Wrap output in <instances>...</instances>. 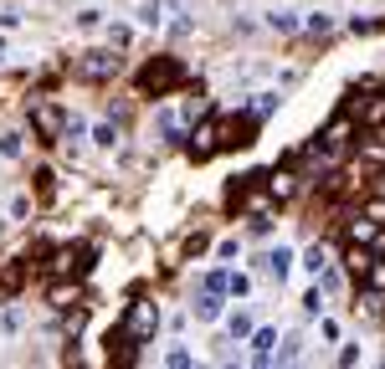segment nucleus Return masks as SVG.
I'll return each instance as SVG.
<instances>
[{
  "label": "nucleus",
  "mask_w": 385,
  "mask_h": 369,
  "mask_svg": "<svg viewBox=\"0 0 385 369\" xmlns=\"http://www.w3.org/2000/svg\"><path fill=\"white\" fill-rule=\"evenodd\" d=\"M185 82H190V67H185L180 57H155V62H144V67H139L134 88L160 98V93H175V88H185Z\"/></svg>",
  "instance_id": "f257e3e1"
},
{
  "label": "nucleus",
  "mask_w": 385,
  "mask_h": 369,
  "mask_svg": "<svg viewBox=\"0 0 385 369\" xmlns=\"http://www.w3.org/2000/svg\"><path fill=\"white\" fill-rule=\"evenodd\" d=\"M31 128H36V139H41V144H57L62 134H67V113H62L57 103L41 98V103H31Z\"/></svg>",
  "instance_id": "f03ea898"
},
{
  "label": "nucleus",
  "mask_w": 385,
  "mask_h": 369,
  "mask_svg": "<svg viewBox=\"0 0 385 369\" xmlns=\"http://www.w3.org/2000/svg\"><path fill=\"white\" fill-rule=\"evenodd\" d=\"M355 128H359V118L355 113H339V118H329V128L318 134V154H339L350 139H355Z\"/></svg>",
  "instance_id": "7ed1b4c3"
},
{
  "label": "nucleus",
  "mask_w": 385,
  "mask_h": 369,
  "mask_svg": "<svg viewBox=\"0 0 385 369\" xmlns=\"http://www.w3.org/2000/svg\"><path fill=\"white\" fill-rule=\"evenodd\" d=\"M118 72V47L108 52H88V57H77V77H88V82H108Z\"/></svg>",
  "instance_id": "20e7f679"
},
{
  "label": "nucleus",
  "mask_w": 385,
  "mask_h": 369,
  "mask_svg": "<svg viewBox=\"0 0 385 369\" xmlns=\"http://www.w3.org/2000/svg\"><path fill=\"white\" fill-rule=\"evenodd\" d=\"M155 329H160V308H155V302H134V308H128L123 334L134 339V344H144V339H155Z\"/></svg>",
  "instance_id": "39448f33"
},
{
  "label": "nucleus",
  "mask_w": 385,
  "mask_h": 369,
  "mask_svg": "<svg viewBox=\"0 0 385 369\" xmlns=\"http://www.w3.org/2000/svg\"><path fill=\"white\" fill-rule=\"evenodd\" d=\"M190 154H196V159H211V154H216V149H221V123L216 118H206L201 128H190Z\"/></svg>",
  "instance_id": "423d86ee"
},
{
  "label": "nucleus",
  "mask_w": 385,
  "mask_h": 369,
  "mask_svg": "<svg viewBox=\"0 0 385 369\" xmlns=\"http://www.w3.org/2000/svg\"><path fill=\"white\" fill-rule=\"evenodd\" d=\"M88 262H93L88 246H62V251L52 256V272H62V277H82V272H88Z\"/></svg>",
  "instance_id": "0eeeda50"
},
{
  "label": "nucleus",
  "mask_w": 385,
  "mask_h": 369,
  "mask_svg": "<svg viewBox=\"0 0 385 369\" xmlns=\"http://www.w3.org/2000/svg\"><path fill=\"white\" fill-rule=\"evenodd\" d=\"M221 123V149H247V139H252V118H216Z\"/></svg>",
  "instance_id": "6e6552de"
},
{
  "label": "nucleus",
  "mask_w": 385,
  "mask_h": 369,
  "mask_svg": "<svg viewBox=\"0 0 385 369\" xmlns=\"http://www.w3.org/2000/svg\"><path fill=\"white\" fill-rule=\"evenodd\" d=\"M355 118H359V128H385V93H370L355 108Z\"/></svg>",
  "instance_id": "1a4fd4ad"
},
{
  "label": "nucleus",
  "mask_w": 385,
  "mask_h": 369,
  "mask_svg": "<svg viewBox=\"0 0 385 369\" xmlns=\"http://www.w3.org/2000/svg\"><path fill=\"white\" fill-rule=\"evenodd\" d=\"M21 282H26V267H21V262H0V302L16 297Z\"/></svg>",
  "instance_id": "9d476101"
},
{
  "label": "nucleus",
  "mask_w": 385,
  "mask_h": 369,
  "mask_svg": "<svg viewBox=\"0 0 385 369\" xmlns=\"http://www.w3.org/2000/svg\"><path fill=\"white\" fill-rule=\"evenodd\" d=\"M293 190H298V175H293V169H272V175H267V195H272V200H288Z\"/></svg>",
  "instance_id": "9b49d317"
},
{
  "label": "nucleus",
  "mask_w": 385,
  "mask_h": 369,
  "mask_svg": "<svg viewBox=\"0 0 385 369\" xmlns=\"http://www.w3.org/2000/svg\"><path fill=\"white\" fill-rule=\"evenodd\" d=\"M196 318H201V323H216V318H221V293H216V288H201V297H196Z\"/></svg>",
  "instance_id": "f8f14e48"
},
{
  "label": "nucleus",
  "mask_w": 385,
  "mask_h": 369,
  "mask_svg": "<svg viewBox=\"0 0 385 369\" xmlns=\"http://www.w3.org/2000/svg\"><path fill=\"white\" fill-rule=\"evenodd\" d=\"M272 344H277V329H257L252 334V359L257 364H272Z\"/></svg>",
  "instance_id": "ddd939ff"
},
{
  "label": "nucleus",
  "mask_w": 385,
  "mask_h": 369,
  "mask_svg": "<svg viewBox=\"0 0 385 369\" xmlns=\"http://www.w3.org/2000/svg\"><path fill=\"white\" fill-rule=\"evenodd\" d=\"M47 302H52V308H72V302H77V282H52Z\"/></svg>",
  "instance_id": "4468645a"
},
{
  "label": "nucleus",
  "mask_w": 385,
  "mask_h": 369,
  "mask_svg": "<svg viewBox=\"0 0 385 369\" xmlns=\"http://www.w3.org/2000/svg\"><path fill=\"white\" fill-rule=\"evenodd\" d=\"M370 262H375V251H365V242H359V246H355V251L345 256V267H350V272H355L359 282H365V272H370Z\"/></svg>",
  "instance_id": "2eb2a0df"
},
{
  "label": "nucleus",
  "mask_w": 385,
  "mask_h": 369,
  "mask_svg": "<svg viewBox=\"0 0 385 369\" xmlns=\"http://www.w3.org/2000/svg\"><path fill=\"white\" fill-rule=\"evenodd\" d=\"M262 267H267V272H272L277 282H283V277H288V267H293V251H288V246H277V251H267V262H262Z\"/></svg>",
  "instance_id": "dca6fc26"
},
{
  "label": "nucleus",
  "mask_w": 385,
  "mask_h": 369,
  "mask_svg": "<svg viewBox=\"0 0 385 369\" xmlns=\"http://www.w3.org/2000/svg\"><path fill=\"white\" fill-rule=\"evenodd\" d=\"M226 334H231V339H252V334H257V329H252V313H247V308H237V313L226 318Z\"/></svg>",
  "instance_id": "f3484780"
},
{
  "label": "nucleus",
  "mask_w": 385,
  "mask_h": 369,
  "mask_svg": "<svg viewBox=\"0 0 385 369\" xmlns=\"http://www.w3.org/2000/svg\"><path fill=\"white\" fill-rule=\"evenodd\" d=\"M350 236H355V242H375V221H370L365 210H359L355 221H350Z\"/></svg>",
  "instance_id": "a211bd4d"
},
{
  "label": "nucleus",
  "mask_w": 385,
  "mask_h": 369,
  "mask_svg": "<svg viewBox=\"0 0 385 369\" xmlns=\"http://www.w3.org/2000/svg\"><path fill=\"white\" fill-rule=\"evenodd\" d=\"M267 26H272V31H283V36H293V31H298V16H293V11H272V16H267Z\"/></svg>",
  "instance_id": "6ab92c4d"
},
{
  "label": "nucleus",
  "mask_w": 385,
  "mask_h": 369,
  "mask_svg": "<svg viewBox=\"0 0 385 369\" xmlns=\"http://www.w3.org/2000/svg\"><path fill=\"white\" fill-rule=\"evenodd\" d=\"M365 288H370V293H385V256H375V262H370V272H365Z\"/></svg>",
  "instance_id": "aec40b11"
},
{
  "label": "nucleus",
  "mask_w": 385,
  "mask_h": 369,
  "mask_svg": "<svg viewBox=\"0 0 385 369\" xmlns=\"http://www.w3.org/2000/svg\"><path fill=\"white\" fill-rule=\"evenodd\" d=\"M359 159H365V164H385V134H380V139H370L365 149H359Z\"/></svg>",
  "instance_id": "412c9836"
},
{
  "label": "nucleus",
  "mask_w": 385,
  "mask_h": 369,
  "mask_svg": "<svg viewBox=\"0 0 385 369\" xmlns=\"http://www.w3.org/2000/svg\"><path fill=\"white\" fill-rule=\"evenodd\" d=\"M226 293H231V297H247V293H252V277H242V272H226Z\"/></svg>",
  "instance_id": "4be33fe9"
},
{
  "label": "nucleus",
  "mask_w": 385,
  "mask_h": 369,
  "mask_svg": "<svg viewBox=\"0 0 385 369\" xmlns=\"http://www.w3.org/2000/svg\"><path fill=\"white\" fill-rule=\"evenodd\" d=\"M164 364H175V369H190V364H196V354H190V349H180V344H175V349H164Z\"/></svg>",
  "instance_id": "5701e85b"
},
{
  "label": "nucleus",
  "mask_w": 385,
  "mask_h": 369,
  "mask_svg": "<svg viewBox=\"0 0 385 369\" xmlns=\"http://www.w3.org/2000/svg\"><path fill=\"white\" fill-rule=\"evenodd\" d=\"M329 26H334V16H329V11H313V16H308V31H313V36H324Z\"/></svg>",
  "instance_id": "b1692460"
},
{
  "label": "nucleus",
  "mask_w": 385,
  "mask_h": 369,
  "mask_svg": "<svg viewBox=\"0 0 385 369\" xmlns=\"http://www.w3.org/2000/svg\"><path fill=\"white\" fill-rule=\"evenodd\" d=\"M380 26H385L380 16H355V21H350V31H365V36H370V31H380Z\"/></svg>",
  "instance_id": "393cba45"
},
{
  "label": "nucleus",
  "mask_w": 385,
  "mask_h": 369,
  "mask_svg": "<svg viewBox=\"0 0 385 369\" xmlns=\"http://www.w3.org/2000/svg\"><path fill=\"white\" fill-rule=\"evenodd\" d=\"M93 139H98L103 149H113V144H118V128H113V123H98V128H93Z\"/></svg>",
  "instance_id": "a878e982"
},
{
  "label": "nucleus",
  "mask_w": 385,
  "mask_h": 369,
  "mask_svg": "<svg viewBox=\"0 0 385 369\" xmlns=\"http://www.w3.org/2000/svg\"><path fill=\"white\" fill-rule=\"evenodd\" d=\"M277 103H283V98H277V93H262V98H257V103H252V113H257V118H262V113H272V108H277Z\"/></svg>",
  "instance_id": "bb28decb"
},
{
  "label": "nucleus",
  "mask_w": 385,
  "mask_h": 369,
  "mask_svg": "<svg viewBox=\"0 0 385 369\" xmlns=\"http://www.w3.org/2000/svg\"><path fill=\"white\" fill-rule=\"evenodd\" d=\"M365 215H370L375 226H385V195H380V200H365Z\"/></svg>",
  "instance_id": "cd10ccee"
},
{
  "label": "nucleus",
  "mask_w": 385,
  "mask_h": 369,
  "mask_svg": "<svg viewBox=\"0 0 385 369\" xmlns=\"http://www.w3.org/2000/svg\"><path fill=\"white\" fill-rule=\"evenodd\" d=\"M324 267H329V256H324V246H313V251H308V272L318 277V272H324Z\"/></svg>",
  "instance_id": "c85d7f7f"
},
{
  "label": "nucleus",
  "mask_w": 385,
  "mask_h": 369,
  "mask_svg": "<svg viewBox=\"0 0 385 369\" xmlns=\"http://www.w3.org/2000/svg\"><path fill=\"white\" fill-rule=\"evenodd\" d=\"M0 154L16 159V154H21V139H16V134H6V139H0Z\"/></svg>",
  "instance_id": "c756f323"
},
{
  "label": "nucleus",
  "mask_w": 385,
  "mask_h": 369,
  "mask_svg": "<svg viewBox=\"0 0 385 369\" xmlns=\"http://www.w3.org/2000/svg\"><path fill=\"white\" fill-rule=\"evenodd\" d=\"M303 308H308V313H318V308H324V288H313V293L303 297Z\"/></svg>",
  "instance_id": "7c9ffc66"
},
{
  "label": "nucleus",
  "mask_w": 385,
  "mask_h": 369,
  "mask_svg": "<svg viewBox=\"0 0 385 369\" xmlns=\"http://www.w3.org/2000/svg\"><path fill=\"white\" fill-rule=\"evenodd\" d=\"M370 246H375V256H385V231H375V242H370Z\"/></svg>",
  "instance_id": "2f4dec72"
}]
</instances>
